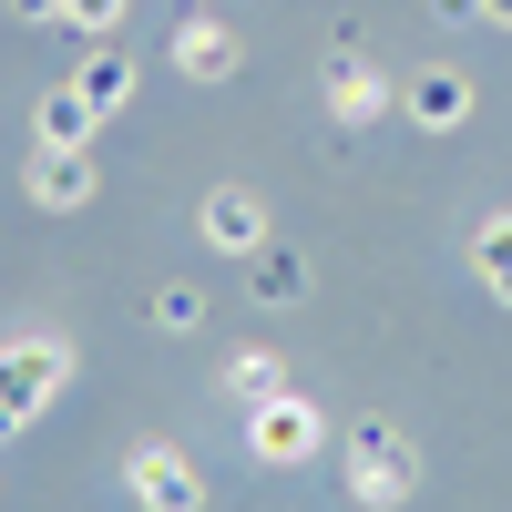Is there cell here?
<instances>
[{
    "mask_svg": "<svg viewBox=\"0 0 512 512\" xmlns=\"http://www.w3.org/2000/svg\"><path fill=\"white\" fill-rule=\"evenodd\" d=\"M144 492H154L164 512H185V502H195V492H185V461H175V451H144Z\"/></svg>",
    "mask_w": 512,
    "mask_h": 512,
    "instance_id": "cell-2",
    "label": "cell"
},
{
    "mask_svg": "<svg viewBox=\"0 0 512 512\" xmlns=\"http://www.w3.org/2000/svg\"><path fill=\"white\" fill-rule=\"evenodd\" d=\"M72 21H113V0H72Z\"/></svg>",
    "mask_w": 512,
    "mask_h": 512,
    "instance_id": "cell-5",
    "label": "cell"
},
{
    "mask_svg": "<svg viewBox=\"0 0 512 512\" xmlns=\"http://www.w3.org/2000/svg\"><path fill=\"white\" fill-rule=\"evenodd\" d=\"M62 338H21V349H0V420H31L41 400L62 390Z\"/></svg>",
    "mask_w": 512,
    "mask_h": 512,
    "instance_id": "cell-1",
    "label": "cell"
},
{
    "mask_svg": "<svg viewBox=\"0 0 512 512\" xmlns=\"http://www.w3.org/2000/svg\"><path fill=\"white\" fill-rule=\"evenodd\" d=\"M267 451H308V410H277L267 420Z\"/></svg>",
    "mask_w": 512,
    "mask_h": 512,
    "instance_id": "cell-4",
    "label": "cell"
},
{
    "mask_svg": "<svg viewBox=\"0 0 512 512\" xmlns=\"http://www.w3.org/2000/svg\"><path fill=\"white\" fill-rule=\"evenodd\" d=\"M31 195H62V205H72V195H82V164H72V154H41V164H31Z\"/></svg>",
    "mask_w": 512,
    "mask_h": 512,
    "instance_id": "cell-3",
    "label": "cell"
}]
</instances>
